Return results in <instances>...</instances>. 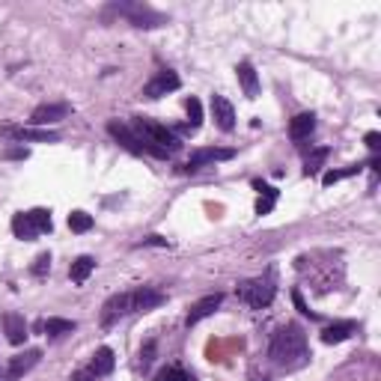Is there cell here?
Segmentation results:
<instances>
[{"mask_svg": "<svg viewBox=\"0 0 381 381\" xmlns=\"http://www.w3.org/2000/svg\"><path fill=\"white\" fill-rule=\"evenodd\" d=\"M316 129V117L313 113H298V117H292L289 122V137L292 141H304V137H310Z\"/></svg>", "mask_w": 381, "mask_h": 381, "instance_id": "ac0fdd59", "label": "cell"}, {"mask_svg": "<svg viewBox=\"0 0 381 381\" xmlns=\"http://www.w3.org/2000/svg\"><path fill=\"white\" fill-rule=\"evenodd\" d=\"M354 331H358V322H334V325H328L325 331H322V342H328V346H334V342L349 340Z\"/></svg>", "mask_w": 381, "mask_h": 381, "instance_id": "e0dca14e", "label": "cell"}, {"mask_svg": "<svg viewBox=\"0 0 381 381\" xmlns=\"http://www.w3.org/2000/svg\"><path fill=\"white\" fill-rule=\"evenodd\" d=\"M110 15H122L129 24H134V27H161V24L167 21L161 12H155L152 6H143V4H113L105 9V21Z\"/></svg>", "mask_w": 381, "mask_h": 381, "instance_id": "277c9868", "label": "cell"}, {"mask_svg": "<svg viewBox=\"0 0 381 381\" xmlns=\"http://www.w3.org/2000/svg\"><path fill=\"white\" fill-rule=\"evenodd\" d=\"M233 155H235L233 149H214V146L194 149V152H190V158H188V170H190V173H197V170L206 167V164H214V161H230Z\"/></svg>", "mask_w": 381, "mask_h": 381, "instance_id": "ba28073f", "label": "cell"}, {"mask_svg": "<svg viewBox=\"0 0 381 381\" xmlns=\"http://www.w3.org/2000/svg\"><path fill=\"white\" fill-rule=\"evenodd\" d=\"M113 363H117V358H113V351L108 346H101L96 354H93V363H90V370L98 375H110L113 373Z\"/></svg>", "mask_w": 381, "mask_h": 381, "instance_id": "d6986e66", "label": "cell"}, {"mask_svg": "<svg viewBox=\"0 0 381 381\" xmlns=\"http://www.w3.org/2000/svg\"><path fill=\"white\" fill-rule=\"evenodd\" d=\"M185 110H188V117H190V125H188V129H190V131H197V129H200V122H202V108H200V101H197V98H188V101H185Z\"/></svg>", "mask_w": 381, "mask_h": 381, "instance_id": "484cf974", "label": "cell"}, {"mask_svg": "<svg viewBox=\"0 0 381 381\" xmlns=\"http://www.w3.org/2000/svg\"><path fill=\"white\" fill-rule=\"evenodd\" d=\"M129 313H134L131 310V292H117V295H110L105 304H101V325H113Z\"/></svg>", "mask_w": 381, "mask_h": 381, "instance_id": "8992f818", "label": "cell"}, {"mask_svg": "<svg viewBox=\"0 0 381 381\" xmlns=\"http://www.w3.org/2000/svg\"><path fill=\"white\" fill-rule=\"evenodd\" d=\"M274 292H277V286H274V280L271 277H259V280H247L245 286H241V301L245 304H250V307H269V304L274 301Z\"/></svg>", "mask_w": 381, "mask_h": 381, "instance_id": "5b68a950", "label": "cell"}, {"mask_svg": "<svg viewBox=\"0 0 381 381\" xmlns=\"http://www.w3.org/2000/svg\"><path fill=\"white\" fill-rule=\"evenodd\" d=\"M354 173H361V164H351V167H342V170H331V173H325V176H322V182H325V185H334V182L349 179V176H354Z\"/></svg>", "mask_w": 381, "mask_h": 381, "instance_id": "d4e9b609", "label": "cell"}, {"mask_svg": "<svg viewBox=\"0 0 381 381\" xmlns=\"http://www.w3.org/2000/svg\"><path fill=\"white\" fill-rule=\"evenodd\" d=\"M366 146H370L373 152H378V149H381V134H378V131H370V134H366Z\"/></svg>", "mask_w": 381, "mask_h": 381, "instance_id": "d6a6232c", "label": "cell"}, {"mask_svg": "<svg viewBox=\"0 0 381 381\" xmlns=\"http://www.w3.org/2000/svg\"><path fill=\"white\" fill-rule=\"evenodd\" d=\"M42 361V351L39 349H27L24 354H15V358L9 361V370H6V375H9V381H18V378H24L36 363Z\"/></svg>", "mask_w": 381, "mask_h": 381, "instance_id": "7c38bea8", "label": "cell"}, {"mask_svg": "<svg viewBox=\"0 0 381 381\" xmlns=\"http://www.w3.org/2000/svg\"><path fill=\"white\" fill-rule=\"evenodd\" d=\"M152 354H155V342H146L143 351H141V363H143V366L152 363Z\"/></svg>", "mask_w": 381, "mask_h": 381, "instance_id": "4dcf8cb0", "label": "cell"}, {"mask_svg": "<svg viewBox=\"0 0 381 381\" xmlns=\"http://www.w3.org/2000/svg\"><path fill=\"white\" fill-rule=\"evenodd\" d=\"M4 331L12 346H21L27 340V322H24L21 313H4Z\"/></svg>", "mask_w": 381, "mask_h": 381, "instance_id": "9a60e30c", "label": "cell"}, {"mask_svg": "<svg viewBox=\"0 0 381 381\" xmlns=\"http://www.w3.org/2000/svg\"><path fill=\"white\" fill-rule=\"evenodd\" d=\"M146 245H155V247H167V238H161V235H149V238H143L137 247H146Z\"/></svg>", "mask_w": 381, "mask_h": 381, "instance_id": "1f68e13d", "label": "cell"}, {"mask_svg": "<svg viewBox=\"0 0 381 381\" xmlns=\"http://www.w3.org/2000/svg\"><path fill=\"white\" fill-rule=\"evenodd\" d=\"M155 381H190V375L185 370H179V366H167V370H161L155 375Z\"/></svg>", "mask_w": 381, "mask_h": 381, "instance_id": "83f0119b", "label": "cell"}, {"mask_svg": "<svg viewBox=\"0 0 381 381\" xmlns=\"http://www.w3.org/2000/svg\"><path fill=\"white\" fill-rule=\"evenodd\" d=\"M235 75H238V84H241V90H245L247 98H257L259 96V78H257V69L250 66V63H238L235 66Z\"/></svg>", "mask_w": 381, "mask_h": 381, "instance_id": "2e32d148", "label": "cell"}, {"mask_svg": "<svg viewBox=\"0 0 381 381\" xmlns=\"http://www.w3.org/2000/svg\"><path fill=\"white\" fill-rule=\"evenodd\" d=\"M108 134L117 137V141H120L125 149H129V152H134V155H143V143H141V137L131 131V125L110 120V122H108Z\"/></svg>", "mask_w": 381, "mask_h": 381, "instance_id": "4fadbf2b", "label": "cell"}, {"mask_svg": "<svg viewBox=\"0 0 381 381\" xmlns=\"http://www.w3.org/2000/svg\"><path fill=\"white\" fill-rule=\"evenodd\" d=\"M257 185V190H262L265 197H259V202H257V214H269L271 209H274V202H277V188H271V185H265V182H253Z\"/></svg>", "mask_w": 381, "mask_h": 381, "instance_id": "603a6c76", "label": "cell"}, {"mask_svg": "<svg viewBox=\"0 0 381 381\" xmlns=\"http://www.w3.org/2000/svg\"><path fill=\"white\" fill-rule=\"evenodd\" d=\"M75 328H78V325H75L72 319H45V322H42V331H45L48 337H54V340L72 334Z\"/></svg>", "mask_w": 381, "mask_h": 381, "instance_id": "7402d4cb", "label": "cell"}, {"mask_svg": "<svg viewBox=\"0 0 381 381\" xmlns=\"http://www.w3.org/2000/svg\"><path fill=\"white\" fill-rule=\"evenodd\" d=\"M212 117H214V122H218L221 131H233L235 129V110L230 105V98L212 96Z\"/></svg>", "mask_w": 381, "mask_h": 381, "instance_id": "5bb4252c", "label": "cell"}, {"mask_svg": "<svg viewBox=\"0 0 381 381\" xmlns=\"http://www.w3.org/2000/svg\"><path fill=\"white\" fill-rule=\"evenodd\" d=\"M4 134L9 137H18V141H45V143H54L60 141L57 131H30V129H4Z\"/></svg>", "mask_w": 381, "mask_h": 381, "instance_id": "ffe728a7", "label": "cell"}, {"mask_svg": "<svg viewBox=\"0 0 381 381\" xmlns=\"http://www.w3.org/2000/svg\"><path fill=\"white\" fill-rule=\"evenodd\" d=\"M69 381H96V373L90 370V366H86V370H75Z\"/></svg>", "mask_w": 381, "mask_h": 381, "instance_id": "f546056e", "label": "cell"}, {"mask_svg": "<svg viewBox=\"0 0 381 381\" xmlns=\"http://www.w3.org/2000/svg\"><path fill=\"white\" fill-rule=\"evenodd\" d=\"M269 358L283 370H298V366L307 363V334L298 322H289L274 334Z\"/></svg>", "mask_w": 381, "mask_h": 381, "instance_id": "6da1fadb", "label": "cell"}, {"mask_svg": "<svg viewBox=\"0 0 381 381\" xmlns=\"http://www.w3.org/2000/svg\"><path fill=\"white\" fill-rule=\"evenodd\" d=\"M221 304H224V295H221V292H214V295H206V298L194 301V304H190V310H188V319H185L188 328H194V325H200L202 319H209V316L218 310Z\"/></svg>", "mask_w": 381, "mask_h": 381, "instance_id": "9c48e42d", "label": "cell"}, {"mask_svg": "<svg viewBox=\"0 0 381 381\" xmlns=\"http://www.w3.org/2000/svg\"><path fill=\"white\" fill-rule=\"evenodd\" d=\"M164 301H167V298H164V292L152 289V286H141V289L131 292V310L134 313H149V310L161 307Z\"/></svg>", "mask_w": 381, "mask_h": 381, "instance_id": "8fae6325", "label": "cell"}, {"mask_svg": "<svg viewBox=\"0 0 381 381\" xmlns=\"http://www.w3.org/2000/svg\"><path fill=\"white\" fill-rule=\"evenodd\" d=\"M179 75L176 72H170V69H161L155 78H152L146 86H143V96L146 98H161V96H167V93H173V90H179Z\"/></svg>", "mask_w": 381, "mask_h": 381, "instance_id": "52a82bcc", "label": "cell"}, {"mask_svg": "<svg viewBox=\"0 0 381 381\" xmlns=\"http://www.w3.org/2000/svg\"><path fill=\"white\" fill-rule=\"evenodd\" d=\"M69 113H72V105H66V101H51V105H39L30 113V122L33 125H48V122L66 120Z\"/></svg>", "mask_w": 381, "mask_h": 381, "instance_id": "30bf717a", "label": "cell"}, {"mask_svg": "<svg viewBox=\"0 0 381 381\" xmlns=\"http://www.w3.org/2000/svg\"><path fill=\"white\" fill-rule=\"evenodd\" d=\"M48 269H51V257H48V253H39V257H36V262H33V274L36 277H45L48 274Z\"/></svg>", "mask_w": 381, "mask_h": 381, "instance_id": "f1b7e54d", "label": "cell"}, {"mask_svg": "<svg viewBox=\"0 0 381 381\" xmlns=\"http://www.w3.org/2000/svg\"><path fill=\"white\" fill-rule=\"evenodd\" d=\"M51 226H54V221H51L48 209H30V212H21L12 218V233H15V238H21V241L39 238V235L51 233Z\"/></svg>", "mask_w": 381, "mask_h": 381, "instance_id": "3957f363", "label": "cell"}, {"mask_svg": "<svg viewBox=\"0 0 381 381\" xmlns=\"http://www.w3.org/2000/svg\"><path fill=\"white\" fill-rule=\"evenodd\" d=\"M131 131L141 137L143 152H149V155H155V158H167V155H173V152L182 146L179 137H176L167 125H161V122L149 120V117H134Z\"/></svg>", "mask_w": 381, "mask_h": 381, "instance_id": "7a4b0ae2", "label": "cell"}, {"mask_svg": "<svg viewBox=\"0 0 381 381\" xmlns=\"http://www.w3.org/2000/svg\"><path fill=\"white\" fill-rule=\"evenodd\" d=\"M93 269H96V259H93V257H78V259L72 262V269H69L72 283H84L86 277L93 274Z\"/></svg>", "mask_w": 381, "mask_h": 381, "instance_id": "44dd1931", "label": "cell"}, {"mask_svg": "<svg viewBox=\"0 0 381 381\" xmlns=\"http://www.w3.org/2000/svg\"><path fill=\"white\" fill-rule=\"evenodd\" d=\"M325 158H328V146H322V149H316L313 155L307 158V167H304V173L307 176H313V173H319V167L325 164Z\"/></svg>", "mask_w": 381, "mask_h": 381, "instance_id": "4316f807", "label": "cell"}, {"mask_svg": "<svg viewBox=\"0 0 381 381\" xmlns=\"http://www.w3.org/2000/svg\"><path fill=\"white\" fill-rule=\"evenodd\" d=\"M6 158H27V149H9Z\"/></svg>", "mask_w": 381, "mask_h": 381, "instance_id": "836d02e7", "label": "cell"}, {"mask_svg": "<svg viewBox=\"0 0 381 381\" xmlns=\"http://www.w3.org/2000/svg\"><path fill=\"white\" fill-rule=\"evenodd\" d=\"M93 226V218L86 212H72L69 214V230L72 233H86Z\"/></svg>", "mask_w": 381, "mask_h": 381, "instance_id": "cb8c5ba5", "label": "cell"}]
</instances>
